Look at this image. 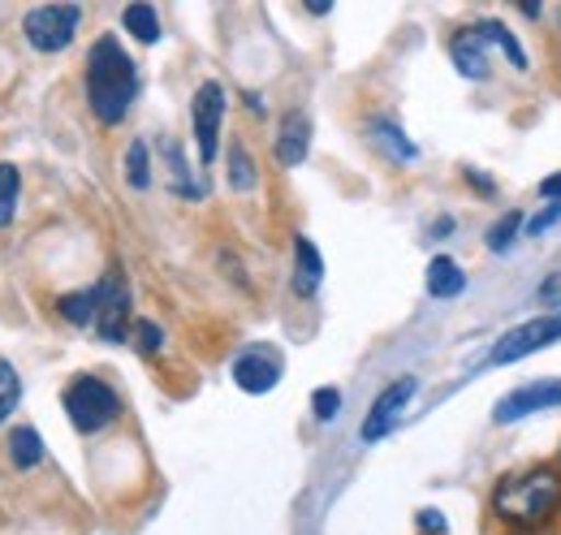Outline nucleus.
<instances>
[{
  "mask_svg": "<svg viewBox=\"0 0 561 535\" xmlns=\"http://www.w3.org/2000/svg\"><path fill=\"white\" fill-rule=\"evenodd\" d=\"M540 195L561 203V173H553V178H545V182H540Z\"/></svg>",
  "mask_w": 561,
  "mask_h": 535,
  "instance_id": "29",
  "label": "nucleus"
},
{
  "mask_svg": "<svg viewBox=\"0 0 561 535\" xmlns=\"http://www.w3.org/2000/svg\"><path fill=\"white\" fill-rule=\"evenodd\" d=\"M514 535H531V532H514Z\"/></svg>",
  "mask_w": 561,
  "mask_h": 535,
  "instance_id": "33",
  "label": "nucleus"
},
{
  "mask_svg": "<svg viewBox=\"0 0 561 535\" xmlns=\"http://www.w3.org/2000/svg\"><path fill=\"white\" fill-rule=\"evenodd\" d=\"M489 44H484V35L476 31V26H467V31H458L454 35V66L458 73H467V78H476V82H484L489 78V53H484Z\"/></svg>",
  "mask_w": 561,
  "mask_h": 535,
  "instance_id": "11",
  "label": "nucleus"
},
{
  "mask_svg": "<svg viewBox=\"0 0 561 535\" xmlns=\"http://www.w3.org/2000/svg\"><path fill=\"white\" fill-rule=\"evenodd\" d=\"M191 122H195V143H199V160H216V143H220V122H225V91L220 82H204L191 100Z\"/></svg>",
  "mask_w": 561,
  "mask_h": 535,
  "instance_id": "7",
  "label": "nucleus"
},
{
  "mask_svg": "<svg viewBox=\"0 0 561 535\" xmlns=\"http://www.w3.org/2000/svg\"><path fill=\"white\" fill-rule=\"evenodd\" d=\"M307 9H311V13H329L333 4H329V0H307Z\"/></svg>",
  "mask_w": 561,
  "mask_h": 535,
  "instance_id": "32",
  "label": "nucleus"
},
{
  "mask_svg": "<svg viewBox=\"0 0 561 535\" xmlns=\"http://www.w3.org/2000/svg\"><path fill=\"white\" fill-rule=\"evenodd\" d=\"M553 225H561V203H553V207H549V212H540V216H536V220H531V225H527V229H531V234H536V238H540V234H549V229H553Z\"/></svg>",
  "mask_w": 561,
  "mask_h": 535,
  "instance_id": "27",
  "label": "nucleus"
},
{
  "mask_svg": "<svg viewBox=\"0 0 561 535\" xmlns=\"http://www.w3.org/2000/svg\"><path fill=\"white\" fill-rule=\"evenodd\" d=\"M122 401L117 394L100 380V376H73L70 389H66V414L73 419L78 432H100L117 419Z\"/></svg>",
  "mask_w": 561,
  "mask_h": 535,
  "instance_id": "3",
  "label": "nucleus"
},
{
  "mask_svg": "<svg viewBox=\"0 0 561 535\" xmlns=\"http://www.w3.org/2000/svg\"><path fill=\"white\" fill-rule=\"evenodd\" d=\"M307 147H311V122H307V113H289L280 122V134H277V164H285V169L302 164L307 160Z\"/></svg>",
  "mask_w": 561,
  "mask_h": 535,
  "instance_id": "12",
  "label": "nucleus"
},
{
  "mask_svg": "<svg viewBox=\"0 0 561 535\" xmlns=\"http://www.w3.org/2000/svg\"><path fill=\"white\" fill-rule=\"evenodd\" d=\"M18 195H22V173L0 160V229L13 225V216H18Z\"/></svg>",
  "mask_w": 561,
  "mask_h": 535,
  "instance_id": "20",
  "label": "nucleus"
},
{
  "mask_svg": "<svg viewBox=\"0 0 561 535\" xmlns=\"http://www.w3.org/2000/svg\"><path fill=\"white\" fill-rule=\"evenodd\" d=\"M420 527H423V532H436V535H440V532H445V514H440V510H423V514H420Z\"/></svg>",
  "mask_w": 561,
  "mask_h": 535,
  "instance_id": "28",
  "label": "nucleus"
},
{
  "mask_svg": "<svg viewBox=\"0 0 561 535\" xmlns=\"http://www.w3.org/2000/svg\"><path fill=\"white\" fill-rule=\"evenodd\" d=\"M135 341H139L142 354H156V350H160V341H164V333H160L151 320H139V325H135Z\"/></svg>",
  "mask_w": 561,
  "mask_h": 535,
  "instance_id": "26",
  "label": "nucleus"
},
{
  "mask_svg": "<svg viewBox=\"0 0 561 535\" xmlns=\"http://www.w3.org/2000/svg\"><path fill=\"white\" fill-rule=\"evenodd\" d=\"M311 410H316L320 423H329V419L342 410V394H337V389H316V394H311Z\"/></svg>",
  "mask_w": 561,
  "mask_h": 535,
  "instance_id": "25",
  "label": "nucleus"
},
{
  "mask_svg": "<svg viewBox=\"0 0 561 535\" xmlns=\"http://www.w3.org/2000/svg\"><path fill=\"white\" fill-rule=\"evenodd\" d=\"M135 95H139V69L130 61V53L117 44V35H100L87 53V104L95 122L104 126L126 122Z\"/></svg>",
  "mask_w": 561,
  "mask_h": 535,
  "instance_id": "1",
  "label": "nucleus"
},
{
  "mask_svg": "<svg viewBox=\"0 0 561 535\" xmlns=\"http://www.w3.org/2000/svg\"><path fill=\"white\" fill-rule=\"evenodd\" d=\"M233 380L247 389V394H268L280 380V358L273 354V345H255L247 354H238L233 363Z\"/></svg>",
  "mask_w": 561,
  "mask_h": 535,
  "instance_id": "10",
  "label": "nucleus"
},
{
  "mask_svg": "<svg viewBox=\"0 0 561 535\" xmlns=\"http://www.w3.org/2000/svg\"><path fill=\"white\" fill-rule=\"evenodd\" d=\"M78 22H82L78 4H39L22 18V31H26L35 53H61V48H70Z\"/></svg>",
  "mask_w": 561,
  "mask_h": 535,
  "instance_id": "4",
  "label": "nucleus"
},
{
  "mask_svg": "<svg viewBox=\"0 0 561 535\" xmlns=\"http://www.w3.org/2000/svg\"><path fill=\"white\" fill-rule=\"evenodd\" d=\"M540 303H561V276H549V285L540 289Z\"/></svg>",
  "mask_w": 561,
  "mask_h": 535,
  "instance_id": "30",
  "label": "nucleus"
},
{
  "mask_svg": "<svg viewBox=\"0 0 561 535\" xmlns=\"http://www.w3.org/2000/svg\"><path fill=\"white\" fill-rule=\"evenodd\" d=\"M9 458H13V467H22V470L39 467V458H44L39 432H35V428H13V436H9Z\"/></svg>",
  "mask_w": 561,
  "mask_h": 535,
  "instance_id": "16",
  "label": "nucleus"
},
{
  "mask_svg": "<svg viewBox=\"0 0 561 535\" xmlns=\"http://www.w3.org/2000/svg\"><path fill=\"white\" fill-rule=\"evenodd\" d=\"M496 519H505L514 532H536L561 510V475L549 467H531L496 483L492 497Z\"/></svg>",
  "mask_w": 561,
  "mask_h": 535,
  "instance_id": "2",
  "label": "nucleus"
},
{
  "mask_svg": "<svg viewBox=\"0 0 561 535\" xmlns=\"http://www.w3.org/2000/svg\"><path fill=\"white\" fill-rule=\"evenodd\" d=\"M18 401H22V376L13 372L9 358H0V423L18 410Z\"/></svg>",
  "mask_w": 561,
  "mask_h": 535,
  "instance_id": "22",
  "label": "nucleus"
},
{
  "mask_svg": "<svg viewBox=\"0 0 561 535\" xmlns=\"http://www.w3.org/2000/svg\"><path fill=\"white\" fill-rule=\"evenodd\" d=\"M95 294V333L104 341H126L130 333V285L122 276V268H108L100 285H91Z\"/></svg>",
  "mask_w": 561,
  "mask_h": 535,
  "instance_id": "5",
  "label": "nucleus"
},
{
  "mask_svg": "<svg viewBox=\"0 0 561 535\" xmlns=\"http://www.w3.org/2000/svg\"><path fill=\"white\" fill-rule=\"evenodd\" d=\"M553 406H561V380H531V385H518L514 394L496 401L492 419L496 423H518V419H527L536 410H553Z\"/></svg>",
  "mask_w": 561,
  "mask_h": 535,
  "instance_id": "8",
  "label": "nucleus"
},
{
  "mask_svg": "<svg viewBox=\"0 0 561 535\" xmlns=\"http://www.w3.org/2000/svg\"><path fill=\"white\" fill-rule=\"evenodd\" d=\"M476 31L484 35V44H496V48H501V53L510 57V66H514V69H523V66H527V57H523V48H518V39H514V35H510V31L501 26V22H492V18H484V22H476Z\"/></svg>",
  "mask_w": 561,
  "mask_h": 535,
  "instance_id": "19",
  "label": "nucleus"
},
{
  "mask_svg": "<svg viewBox=\"0 0 561 535\" xmlns=\"http://www.w3.org/2000/svg\"><path fill=\"white\" fill-rule=\"evenodd\" d=\"M122 22H126V31L142 39V44H156L160 39V18H156V9L151 4H130L126 13H122Z\"/></svg>",
  "mask_w": 561,
  "mask_h": 535,
  "instance_id": "18",
  "label": "nucleus"
},
{
  "mask_svg": "<svg viewBox=\"0 0 561 535\" xmlns=\"http://www.w3.org/2000/svg\"><path fill=\"white\" fill-rule=\"evenodd\" d=\"M126 178H130V186L142 191L147 182H151V169H147V143L135 138L130 147H126Z\"/></svg>",
  "mask_w": 561,
  "mask_h": 535,
  "instance_id": "23",
  "label": "nucleus"
},
{
  "mask_svg": "<svg viewBox=\"0 0 561 535\" xmlns=\"http://www.w3.org/2000/svg\"><path fill=\"white\" fill-rule=\"evenodd\" d=\"M415 389H420V380L415 376H402V380H393L380 398L371 401V410H367V423H363V441H380L398 419H402V410L411 406L415 398Z\"/></svg>",
  "mask_w": 561,
  "mask_h": 535,
  "instance_id": "9",
  "label": "nucleus"
},
{
  "mask_svg": "<svg viewBox=\"0 0 561 535\" xmlns=\"http://www.w3.org/2000/svg\"><path fill=\"white\" fill-rule=\"evenodd\" d=\"M57 311L70 320L73 329H95V294H91V289L66 294V298L57 303Z\"/></svg>",
  "mask_w": 561,
  "mask_h": 535,
  "instance_id": "17",
  "label": "nucleus"
},
{
  "mask_svg": "<svg viewBox=\"0 0 561 535\" xmlns=\"http://www.w3.org/2000/svg\"><path fill=\"white\" fill-rule=\"evenodd\" d=\"M367 134H371V143H376L385 156H393V160H415V143L398 130L393 122H385V117H380V122H371V126H367Z\"/></svg>",
  "mask_w": 561,
  "mask_h": 535,
  "instance_id": "15",
  "label": "nucleus"
},
{
  "mask_svg": "<svg viewBox=\"0 0 561 535\" xmlns=\"http://www.w3.org/2000/svg\"><path fill=\"white\" fill-rule=\"evenodd\" d=\"M462 289H467V272L454 264L449 255H436L427 264V294L432 298H458Z\"/></svg>",
  "mask_w": 561,
  "mask_h": 535,
  "instance_id": "14",
  "label": "nucleus"
},
{
  "mask_svg": "<svg viewBox=\"0 0 561 535\" xmlns=\"http://www.w3.org/2000/svg\"><path fill=\"white\" fill-rule=\"evenodd\" d=\"M467 178H471V182H476V186H480L484 195H492V182H489V178H484V173H467Z\"/></svg>",
  "mask_w": 561,
  "mask_h": 535,
  "instance_id": "31",
  "label": "nucleus"
},
{
  "mask_svg": "<svg viewBox=\"0 0 561 535\" xmlns=\"http://www.w3.org/2000/svg\"><path fill=\"white\" fill-rule=\"evenodd\" d=\"M320 281H324V260H320L316 242L311 238H294V289L302 298H311L320 289Z\"/></svg>",
  "mask_w": 561,
  "mask_h": 535,
  "instance_id": "13",
  "label": "nucleus"
},
{
  "mask_svg": "<svg viewBox=\"0 0 561 535\" xmlns=\"http://www.w3.org/2000/svg\"><path fill=\"white\" fill-rule=\"evenodd\" d=\"M558 337H561V311H553V316H536V320L510 329L505 337H496V345H492V363H496V367L518 363V358L545 350V345L558 341Z\"/></svg>",
  "mask_w": 561,
  "mask_h": 535,
  "instance_id": "6",
  "label": "nucleus"
},
{
  "mask_svg": "<svg viewBox=\"0 0 561 535\" xmlns=\"http://www.w3.org/2000/svg\"><path fill=\"white\" fill-rule=\"evenodd\" d=\"M229 186L233 191H255V164L242 143H229Z\"/></svg>",
  "mask_w": 561,
  "mask_h": 535,
  "instance_id": "21",
  "label": "nucleus"
},
{
  "mask_svg": "<svg viewBox=\"0 0 561 535\" xmlns=\"http://www.w3.org/2000/svg\"><path fill=\"white\" fill-rule=\"evenodd\" d=\"M518 225H523V212H505L496 225L489 229V247L492 251H505L510 242H514V234H518Z\"/></svg>",
  "mask_w": 561,
  "mask_h": 535,
  "instance_id": "24",
  "label": "nucleus"
}]
</instances>
